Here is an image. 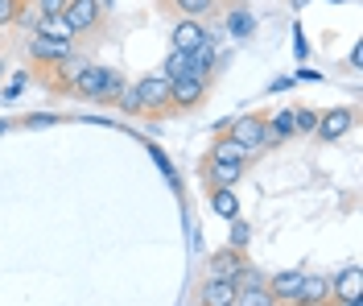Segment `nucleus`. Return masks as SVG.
<instances>
[{
	"mask_svg": "<svg viewBox=\"0 0 363 306\" xmlns=\"http://www.w3.org/2000/svg\"><path fill=\"white\" fill-rule=\"evenodd\" d=\"M116 108L124 116H149V120H161L169 116V79L165 75H140L136 83L124 87V95L116 99Z\"/></svg>",
	"mask_w": 363,
	"mask_h": 306,
	"instance_id": "1",
	"label": "nucleus"
},
{
	"mask_svg": "<svg viewBox=\"0 0 363 306\" xmlns=\"http://www.w3.org/2000/svg\"><path fill=\"white\" fill-rule=\"evenodd\" d=\"M206 99H211V79H194V75H182L169 83V116H186V112H199Z\"/></svg>",
	"mask_w": 363,
	"mask_h": 306,
	"instance_id": "2",
	"label": "nucleus"
},
{
	"mask_svg": "<svg viewBox=\"0 0 363 306\" xmlns=\"http://www.w3.org/2000/svg\"><path fill=\"white\" fill-rule=\"evenodd\" d=\"M264 120H269L264 112H244V116H231V120H227V133H231V137L244 145L252 158H256V153H264V149H269V129H264Z\"/></svg>",
	"mask_w": 363,
	"mask_h": 306,
	"instance_id": "3",
	"label": "nucleus"
},
{
	"mask_svg": "<svg viewBox=\"0 0 363 306\" xmlns=\"http://www.w3.org/2000/svg\"><path fill=\"white\" fill-rule=\"evenodd\" d=\"M104 4H108V0H67L62 17H67V25L83 38V33H95V29L104 25Z\"/></svg>",
	"mask_w": 363,
	"mask_h": 306,
	"instance_id": "4",
	"label": "nucleus"
},
{
	"mask_svg": "<svg viewBox=\"0 0 363 306\" xmlns=\"http://www.w3.org/2000/svg\"><path fill=\"white\" fill-rule=\"evenodd\" d=\"M244 265H248V253H244V248H231V244H223V248H215V253L206 257V278H219V282L235 285V278L244 273Z\"/></svg>",
	"mask_w": 363,
	"mask_h": 306,
	"instance_id": "5",
	"label": "nucleus"
},
{
	"mask_svg": "<svg viewBox=\"0 0 363 306\" xmlns=\"http://www.w3.org/2000/svg\"><path fill=\"white\" fill-rule=\"evenodd\" d=\"M70 54H74V42H58V38H45V33H33L25 42V58L38 62V67H54V62H62Z\"/></svg>",
	"mask_w": 363,
	"mask_h": 306,
	"instance_id": "6",
	"label": "nucleus"
},
{
	"mask_svg": "<svg viewBox=\"0 0 363 306\" xmlns=\"http://www.w3.org/2000/svg\"><path fill=\"white\" fill-rule=\"evenodd\" d=\"M355 129V108L351 104H339V108H326V112H318V129L314 137L318 141H339Z\"/></svg>",
	"mask_w": 363,
	"mask_h": 306,
	"instance_id": "7",
	"label": "nucleus"
},
{
	"mask_svg": "<svg viewBox=\"0 0 363 306\" xmlns=\"http://www.w3.org/2000/svg\"><path fill=\"white\" fill-rule=\"evenodd\" d=\"M199 174H203V187H240L244 174H248V162H215V158H203Z\"/></svg>",
	"mask_w": 363,
	"mask_h": 306,
	"instance_id": "8",
	"label": "nucleus"
},
{
	"mask_svg": "<svg viewBox=\"0 0 363 306\" xmlns=\"http://www.w3.org/2000/svg\"><path fill=\"white\" fill-rule=\"evenodd\" d=\"M289 306H335V294H330V278L326 273H310L306 269V278L297 285L294 302Z\"/></svg>",
	"mask_w": 363,
	"mask_h": 306,
	"instance_id": "9",
	"label": "nucleus"
},
{
	"mask_svg": "<svg viewBox=\"0 0 363 306\" xmlns=\"http://www.w3.org/2000/svg\"><path fill=\"white\" fill-rule=\"evenodd\" d=\"M203 42H211V29H206V21H194V17H174V25H169V46L190 54V50L203 46Z\"/></svg>",
	"mask_w": 363,
	"mask_h": 306,
	"instance_id": "10",
	"label": "nucleus"
},
{
	"mask_svg": "<svg viewBox=\"0 0 363 306\" xmlns=\"http://www.w3.org/2000/svg\"><path fill=\"white\" fill-rule=\"evenodd\" d=\"M108 83H112V67H95V62H87L70 92L79 95V99H95V104H99V99L108 95Z\"/></svg>",
	"mask_w": 363,
	"mask_h": 306,
	"instance_id": "11",
	"label": "nucleus"
},
{
	"mask_svg": "<svg viewBox=\"0 0 363 306\" xmlns=\"http://www.w3.org/2000/svg\"><path fill=\"white\" fill-rule=\"evenodd\" d=\"M330 294H335V306L351 302V298H363V269L359 265H342L339 273L330 278Z\"/></svg>",
	"mask_w": 363,
	"mask_h": 306,
	"instance_id": "12",
	"label": "nucleus"
},
{
	"mask_svg": "<svg viewBox=\"0 0 363 306\" xmlns=\"http://www.w3.org/2000/svg\"><path fill=\"white\" fill-rule=\"evenodd\" d=\"M186 75L215 83V75H219V50H215V42H203V46H194L186 54Z\"/></svg>",
	"mask_w": 363,
	"mask_h": 306,
	"instance_id": "13",
	"label": "nucleus"
},
{
	"mask_svg": "<svg viewBox=\"0 0 363 306\" xmlns=\"http://www.w3.org/2000/svg\"><path fill=\"white\" fill-rule=\"evenodd\" d=\"M301 278H306V269H301V265L269 273V290H272V298H277V306H289V302H294V294H297V285H301Z\"/></svg>",
	"mask_w": 363,
	"mask_h": 306,
	"instance_id": "14",
	"label": "nucleus"
},
{
	"mask_svg": "<svg viewBox=\"0 0 363 306\" xmlns=\"http://www.w3.org/2000/svg\"><path fill=\"white\" fill-rule=\"evenodd\" d=\"M235 302V285L219 282V278H203L199 290H194V306H227Z\"/></svg>",
	"mask_w": 363,
	"mask_h": 306,
	"instance_id": "15",
	"label": "nucleus"
},
{
	"mask_svg": "<svg viewBox=\"0 0 363 306\" xmlns=\"http://www.w3.org/2000/svg\"><path fill=\"white\" fill-rule=\"evenodd\" d=\"M223 9V0H165V13L174 17H194V21H206Z\"/></svg>",
	"mask_w": 363,
	"mask_h": 306,
	"instance_id": "16",
	"label": "nucleus"
},
{
	"mask_svg": "<svg viewBox=\"0 0 363 306\" xmlns=\"http://www.w3.org/2000/svg\"><path fill=\"white\" fill-rule=\"evenodd\" d=\"M206 158H215V162H252V153L235 141L231 133H215V137H211V149H206Z\"/></svg>",
	"mask_w": 363,
	"mask_h": 306,
	"instance_id": "17",
	"label": "nucleus"
},
{
	"mask_svg": "<svg viewBox=\"0 0 363 306\" xmlns=\"http://www.w3.org/2000/svg\"><path fill=\"white\" fill-rule=\"evenodd\" d=\"M264 129H269V149L294 141V137H297V133H294V104H289V108H277V112L264 120Z\"/></svg>",
	"mask_w": 363,
	"mask_h": 306,
	"instance_id": "18",
	"label": "nucleus"
},
{
	"mask_svg": "<svg viewBox=\"0 0 363 306\" xmlns=\"http://www.w3.org/2000/svg\"><path fill=\"white\" fill-rule=\"evenodd\" d=\"M206 203H211V212L219 215V219H235L240 215V195H235V187H206Z\"/></svg>",
	"mask_w": 363,
	"mask_h": 306,
	"instance_id": "19",
	"label": "nucleus"
},
{
	"mask_svg": "<svg viewBox=\"0 0 363 306\" xmlns=\"http://www.w3.org/2000/svg\"><path fill=\"white\" fill-rule=\"evenodd\" d=\"M33 33H45V38H58V42H79V33L67 25L62 13H54V17H42L38 13V21H33Z\"/></svg>",
	"mask_w": 363,
	"mask_h": 306,
	"instance_id": "20",
	"label": "nucleus"
},
{
	"mask_svg": "<svg viewBox=\"0 0 363 306\" xmlns=\"http://www.w3.org/2000/svg\"><path fill=\"white\" fill-rule=\"evenodd\" d=\"M252 29H256V17H252L244 4L227 9V33H231V38H248Z\"/></svg>",
	"mask_w": 363,
	"mask_h": 306,
	"instance_id": "21",
	"label": "nucleus"
},
{
	"mask_svg": "<svg viewBox=\"0 0 363 306\" xmlns=\"http://www.w3.org/2000/svg\"><path fill=\"white\" fill-rule=\"evenodd\" d=\"M235 306H277L269 285H240L235 290Z\"/></svg>",
	"mask_w": 363,
	"mask_h": 306,
	"instance_id": "22",
	"label": "nucleus"
},
{
	"mask_svg": "<svg viewBox=\"0 0 363 306\" xmlns=\"http://www.w3.org/2000/svg\"><path fill=\"white\" fill-rule=\"evenodd\" d=\"M314 129H318V108L294 104V133L297 137H314Z\"/></svg>",
	"mask_w": 363,
	"mask_h": 306,
	"instance_id": "23",
	"label": "nucleus"
},
{
	"mask_svg": "<svg viewBox=\"0 0 363 306\" xmlns=\"http://www.w3.org/2000/svg\"><path fill=\"white\" fill-rule=\"evenodd\" d=\"M157 75H165L169 83H174V79H182V75H186V50H169V58L161 62Z\"/></svg>",
	"mask_w": 363,
	"mask_h": 306,
	"instance_id": "24",
	"label": "nucleus"
},
{
	"mask_svg": "<svg viewBox=\"0 0 363 306\" xmlns=\"http://www.w3.org/2000/svg\"><path fill=\"white\" fill-rule=\"evenodd\" d=\"M227 224H231V232H227V244H231V248H244V253H248L252 228L244 224V219H240V215H235V219H227Z\"/></svg>",
	"mask_w": 363,
	"mask_h": 306,
	"instance_id": "25",
	"label": "nucleus"
},
{
	"mask_svg": "<svg viewBox=\"0 0 363 306\" xmlns=\"http://www.w3.org/2000/svg\"><path fill=\"white\" fill-rule=\"evenodd\" d=\"M25 4H29V0H0V29H4V25H17V21H21Z\"/></svg>",
	"mask_w": 363,
	"mask_h": 306,
	"instance_id": "26",
	"label": "nucleus"
},
{
	"mask_svg": "<svg viewBox=\"0 0 363 306\" xmlns=\"http://www.w3.org/2000/svg\"><path fill=\"white\" fill-rule=\"evenodd\" d=\"M240 285H269V273H264V269H256V265H244V273H240V278H235V290H240Z\"/></svg>",
	"mask_w": 363,
	"mask_h": 306,
	"instance_id": "27",
	"label": "nucleus"
},
{
	"mask_svg": "<svg viewBox=\"0 0 363 306\" xmlns=\"http://www.w3.org/2000/svg\"><path fill=\"white\" fill-rule=\"evenodd\" d=\"M124 87H128V79H124L120 71H112V83H108V95H104L99 104H104V108H116V99L124 95Z\"/></svg>",
	"mask_w": 363,
	"mask_h": 306,
	"instance_id": "28",
	"label": "nucleus"
},
{
	"mask_svg": "<svg viewBox=\"0 0 363 306\" xmlns=\"http://www.w3.org/2000/svg\"><path fill=\"white\" fill-rule=\"evenodd\" d=\"M29 4H33L42 17H54V13H62V9H67V0H29Z\"/></svg>",
	"mask_w": 363,
	"mask_h": 306,
	"instance_id": "29",
	"label": "nucleus"
},
{
	"mask_svg": "<svg viewBox=\"0 0 363 306\" xmlns=\"http://www.w3.org/2000/svg\"><path fill=\"white\" fill-rule=\"evenodd\" d=\"M54 120H58V116H50V112H33V116H25L21 124H25V129H45V124H54Z\"/></svg>",
	"mask_w": 363,
	"mask_h": 306,
	"instance_id": "30",
	"label": "nucleus"
},
{
	"mask_svg": "<svg viewBox=\"0 0 363 306\" xmlns=\"http://www.w3.org/2000/svg\"><path fill=\"white\" fill-rule=\"evenodd\" d=\"M25 83H29V75H17V79H13V83L4 87V95H0V99H17V95H21V87H25Z\"/></svg>",
	"mask_w": 363,
	"mask_h": 306,
	"instance_id": "31",
	"label": "nucleus"
},
{
	"mask_svg": "<svg viewBox=\"0 0 363 306\" xmlns=\"http://www.w3.org/2000/svg\"><path fill=\"white\" fill-rule=\"evenodd\" d=\"M149 153H153V158H157V165H161V170H165V178H174V165H169V158H165V153H161L157 145H149ZM174 182H178V178H174Z\"/></svg>",
	"mask_w": 363,
	"mask_h": 306,
	"instance_id": "32",
	"label": "nucleus"
},
{
	"mask_svg": "<svg viewBox=\"0 0 363 306\" xmlns=\"http://www.w3.org/2000/svg\"><path fill=\"white\" fill-rule=\"evenodd\" d=\"M294 54H297V58H306V54H310V42L301 38V29H297V38H294Z\"/></svg>",
	"mask_w": 363,
	"mask_h": 306,
	"instance_id": "33",
	"label": "nucleus"
},
{
	"mask_svg": "<svg viewBox=\"0 0 363 306\" xmlns=\"http://www.w3.org/2000/svg\"><path fill=\"white\" fill-rule=\"evenodd\" d=\"M289 4H294V9H306V4H310V0H289Z\"/></svg>",
	"mask_w": 363,
	"mask_h": 306,
	"instance_id": "34",
	"label": "nucleus"
},
{
	"mask_svg": "<svg viewBox=\"0 0 363 306\" xmlns=\"http://www.w3.org/2000/svg\"><path fill=\"white\" fill-rule=\"evenodd\" d=\"M0 133H9V120H0Z\"/></svg>",
	"mask_w": 363,
	"mask_h": 306,
	"instance_id": "35",
	"label": "nucleus"
},
{
	"mask_svg": "<svg viewBox=\"0 0 363 306\" xmlns=\"http://www.w3.org/2000/svg\"><path fill=\"white\" fill-rule=\"evenodd\" d=\"M330 4H347V0H330Z\"/></svg>",
	"mask_w": 363,
	"mask_h": 306,
	"instance_id": "36",
	"label": "nucleus"
},
{
	"mask_svg": "<svg viewBox=\"0 0 363 306\" xmlns=\"http://www.w3.org/2000/svg\"><path fill=\"white\" fill-rule=\"evenodd\" d=\"M227 306H235V302H227Z\"/></svg>",
	"mask_w": 363,
	"mask_h": 306,
	"instance_id": "37",
	"label": "nucleus"
}]
</instances>
